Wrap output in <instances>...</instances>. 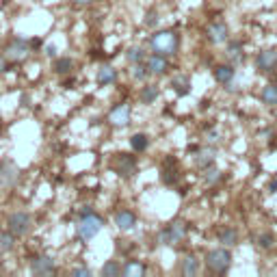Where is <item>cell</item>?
Returning a JSON list of instances; mask_svg holds the SVG:
<instances>
[{
	"label": "cell",
	"instance_id": "1",
	"mask_svg": "<svg viewBox=\"0 0 277 277\" xmlns=\"http://www.w3.org/2000/svg\"><path fill=\"white\" fill-rule=\"evenodd\" d=\"M178 45H180V37L173 31H158L150 37V48L156 54H163V57H171V54H175Z\"/></svg>",
	"mask_w": 277,
	"mask_h": 277
},
{
	"label": "cell",
	"instance_id": "2",
	"mask_svg": "<svg viewBox=\"0 0 277 277\" xmlns=\"http://www.w3.org/2000/svg\"><path fill=\"white\" fill-rule=\"evenodd\" d=\"M206 266L208 271L212 273H225L229 266H232V251L227 247H219V249H212L206 256Z\"/></svg>",
	"mask_w": 277,
	"mask_h": 277
},
{
	"label": "cell",
	"instance_id": "3",
	"mask_svg": "<svg viewBox=\"0 0 277 277\" xmlns=\"http://www.w3.org/2000/svg\"><path fill=\"white\" fill-rule=\"evenodd\" d=\"M104 221L100 219L98 215H94V212H87V215H82L80 221H78V238L80 241H91V238H96L100 234V229H102Z\"/></svg>",
	"mask_w": 277,
	"mask_h": 277
},
{
	"label": "cell",
	"instance_id": "4",
	"mask_svg": "<svg viewBox=\"0 0 277 277\" xmlns=\"http://www.w3.org/2000/svg\"><path fill=\"white\" fill-rule=\"evenodd\" d=\"M187 232H189V227H187V223L184 221H171V223L167 225V227H163L160 232H158V241L163 243V245H173V243H180L184 236H187Z\"/></svg>",
	"mask_w": 277,
	"mask_h": 277
},
{
	"label": "cell",
	"instance_id": "5",
	"mask_svg": "<svg viewBox=\"0 0 277 277\" xmlns=\"http://www.w3.org/2000/svg\"><path fill=\"white\" fill-rule=\"evenodd\" d=\"M29 54H31V43L26 39H22V37H15V39L7 45L5 59L9 63H22V61H26Z\"/></svg>",
	"mask_w": 277,
	"mask_h": 277
},
{
	"label": "cell",
	"instance_id": "6",
	"mask_svg": "<svg viewBox=\"0 0 277 277\" xmlns=\"http://www.w3.org/2000/svg\"><path fill=\"white\" fill-rule=\"evenodd\" d=\"M9 225V232H13L15 236H26L31 232V225H33V219L29 212H13L7 221Z\"/></svg>",
	"mask_w": 277,
	"mask_h": 277
},
{
	"label": "cell",
	"instance_id": "7",
	"mask_svg": "<svg viewBox=\"0 0 277 277\" xmlns=\"http://www.w3.org/2000/svg\"><path fill=\"white\" fill-rule=\"evenodd\" d=\"M20 180V169L13 160H0V184L3 187H15Z\"/></svg>",
	"mask_w": 277,
	"mask_h": 277
},
{
	"label": "cell",
	"instance_id": "8",
	"mask_svg": "<svg viewBox=\"0 0 277 277\" xmlns=\"http://www.w3.org/2000/svg\"><path fill=\"white\" fill-rule=\"evenodd\" d=\"M113 167L119 175H124V178H130V175L136 173V160L134 156L130 154H117L115 160H113Z\"/></svg>",
	"mask_w": 277,
	"mask_h": 277
},
{
	"label": "cell",
	"instance_id": "9",
	"mask_svg": "<svg viewBox=\"0 0 277 277\" xmlns=\"http://www.w3.org/2000/svg\"><path fill=\"white\" fill-rule=\"evenodd\" d=\"M130 106L128 104H117L113 110L108 113V122L113 124L115 128H124V126H128L130 124Z\"/></svg>",
	"mask_w": 277,
	"mask_h": 277
},
{
	"label": "cell",
	"instance_id": "10",
	"mask_svg": "<svg viewBox=\"0 0 277 277\" xmlns=\"http://www.w3.org/2000/svg\"><path fill=\"white\" fill-rule=\"evenodd\" d=\"M145 67H147V72L150 74H156V76H163L165 72L169 70V63H167V59L163 57V54H150V57H145Z\"/></svg>",
	"mask_w": 277,
	"mask_h": 277
},
{
	"label": "cell",
	"instance_id": "11",
	"mask_svg": "<svg viewBox=\"0 0 277 277\" xmlns=\"http://www.w3.org/2000/svg\"><path fill=\"white\" fill-rule=\"evenodd\" d=\"M206 35H208V39L212 43H223V41H227V37H229V29H227L225 22H212L206 29Z\"/></svg>",
	"mask_w": 277,
	"mask_h": 277
},
{
	"label": "cell",
	"instance_id": "12",
	"mask_svg": "<svg viewBox=\"0 0 277 277\" xmlns=\"http://www.w3.org/2000/svg\"><path fill=\"white\" fill-rule=\"evenodd\" d=\"M31 271L35 275H52L54 273V260L50 256H37L31 260Z\"/></svg>",
	"mask_w": 277,
	"mask_h": 277
},
{
	"label": "cell",
	"instance_id": "13",
	"mask_svg": "<svg viewBox=\"0 0 277 277\" xmlns=\"http://www.w3.org/2000/svg\"><path fill=\"white\" fill-rule=\"evenodd\" d=\"M256 65L260 72H271L277 67V50H264L258 54L256 59Z\"/></svg>",
	"mask_w": 277,
	"mask_h": 277
},
{
	"label": "cell",
	"instance_id": "14",
	"mask_svg": "<svg viewBox=\"0 0 277 277\" xmlns=\"http://www.w3.org/2000/svg\"><path fill=\"white\" fill-rule=\"evenodd\" d=\"M115 225L122 229V232H130V229L136 225V215L132 210H119L115 215Z\"/></svg>",
	"mask_w": 277,
	"mask_h": 277
},
{
	"label": "cell",
	"instance_id": "15",
	"mask_svg": "<svg viewBox=\"0 0 277 277\" xmlns=\"http://www.w3.org/2000/svg\"><path fill=\"white\" fill-rule=\"evenodd\" d=\"M115 80H117V70L113 65H102L98 70V85L106 87V85H113Z\"/></svg>",
	"mask_w": 277,
	"mask_h": 277
},
{
	"label": "cell",
	"instance_id": "16",
	"mask_svg": "<svg viewBox=\"0 0 277 277\" xmlns=\"http://www.w3.org/2000/svg\"><path fill=\"white\" fill-rule=\"evenodd\" d=\"M122 275L124 277H143L145 275V264H141L138 260H128L122 266Z\"/></svg>",
	"mask_w": 277,
	"mask_h": 277
},
{
	"label": "cell",
	"instance_id": "17",
	"mask_svg": "<svg viewBox=\"0 0 277 277\" xmlns=\"http://www.w3.org/2000/svg\"><path fill=\"white\" fill-rule=\"evenodd\" d=\"M180 273L184 275V277H193V275H197L199 273V260L195 256H187L182 260V264H180Z\"/></svg>",
	"mask_w": 277,
	"mask_h": 277
},
{
	"label": "cell",
	"instance_id": "18",
	"mask_svg": "<svg viewBox=\"0 0 277 277\" xmlns=\"http://www.w3.org/2000/svg\"><path fill=\"white\" fill-rule=\"evenodd\" d=\"M215 78L221 85H229L234 80V67L232 65H217L215 67Z\"/></svg>",
	"mask_w": 277,
	"mask_h": 277
},
{
	"label": "cell",
	"instance_id": "19",
	"mask_svg": "<svg viewBox=\"0 0 277 277\" xmlns=\"http://www.w3.org/2000/svg\"><path fill=\"white\" fill-rule=\"evenodd\" d=\"M130 145H132L134 152L141 154V152L147 150V145H150V138H147V134H143V132H136V134L130 136Z\"/></svg>",
	"mask_w": 277,
	"mask_h": 277
},
{
	"label": "cell",
	"instance_id": "20",
	"mask_svg": "<svg viewBox=\"0 0 277 277\" xmlns=\"http://www.w3.org/2000/svg\"><path fill=\"white\" fill-rule=\"evenodd\" d=\"M225 57L227 61H232V63H238V61H243V45L241 43H229L227 48H225Z\"/></svg>",
	"mask_w": 277,
	"mask_h": 277
},
{
	"label": "cell",
	"instance_id": "21",
	"mask_svg": "<svg viewBox=\"0 0 277 277\" xmlns=\"http://www.w3.org/2000/svg\"><path fill=\"white\" fill-rule=\"evenodd\" d=\"M260 98H262V102H264V104L277 106V87H275V85H266V87L262 89Z\"/></svg>",
	"mask_w": 277,
	"mask_h": 277
},
{
	"label": "cell",
	"instance_id": "22",
	"mask_svg": "<svg viewBox=\"0 0 277 277\" xmlns=\"http://www.w3.org/2000/svg\"><path fill=\"white\" fill-rule=\"evenodd\" d=\"M100 273H102L104 277H119V275H122V264H119L117 260H108L102 266V271H100Z\"/></svg>",
	"mask_w": 277,
	"mask_h": 277
},
{
	"label": "cell",
	"instance_id": "23",
	"mask_svg": "<svg viewBox=\"0 0 277 277\" xmlns=\"http://www.w3.org/2000/svg\"><path fill=\"white\" fill-rule=\"evenodd\" d=\"M219 241L223 243L225 247H232V245H236V243H238V234H236V229H232V227H225L223 232L219 234Z\"/></svg>",
	"mask_w": 277,
	"mask_h": 277
},
{
	"label": "cell",
	"instance_id": "24",
	"mask_svg": "<svg viewBox=\"0 0 277 277\" xmlns=\"http://www.w3.org/2000/svg\"><path fill=\"white\" fill-rule=\"evenodd\" d=\"M156 98H158V89H156L154 85H145V87L141 89V102H143V104L156 102Z\"/></svg>",
	"mask_w": 277,
	"mask_h": 277
},
{
	"label": "cell",
	"instance_id": "25",
	"mask_svg": "<svg viewBox=\"0 0 277 277\" xmlns=\"http://www.w3.org/2000/svg\"><path fill=\"white\" fill-rule=\"evenodd\" d=\"M126 59L132 63H143L145 61V52H143V48H136V45H132V48H128V52H126Z\"/></svg>",
	"mask_w": 277,
	"mask_h": 277
},
{
	"label": "cell",
	"instance_id": "26",
	"mask_svg": "<svg viewBox=\"0 0 277 277\" xmlns=\"http://www.w3.org/2000/svg\"><path fill=\"white\" fill-rule=\"evenodd\" d=\"M195 160H197L199 167H204V169H206L208 165H212V160H215V150H201Z\"/></svg>",
	"mask_w": 277,
	"mask_h": 277
},
{
	"label": "cell",
	"instance_id": "27",
	"mask_svg": "<svg viewBox=\"0 0 277 277\" xmlns=\"http://www.w3.org/2000/svg\"><path fill=\"white\" fill-rule=\"evenodd\" d=\"M72 67H74V61L70 57L57 59V63H54V72H57V74H67Z\"/></svg>",
	"mask_w": 277,
	"mask_h": 277
},
{
	"label": "cell",
	"instance_id": "28",
	"mask_svg": "<svg viewBox=\"0 0 277 277\" xmlns=\"http://www.w3.org/2000/svg\"><path fill=\"white\" fill-rule=\"evenodd\" d=\"M13 245H15V234H13V232L0 234V249H3V251H9V249H13Z\"/></svg>",
	"mask_w": 277,
	"mask_h": 277
},
{
	"label": "cell",
	"instance_id": "29",
	"mask_svg": "<svg viewBox=\"0 0 277 277\" xmlns=\"http://www.w3.org/2000/svg\"><path fill=\"white\" fill-rule=\"evenodd\" d=\"M171 87L178 91L180 96H187V94H189V80H187V78H173Z\"/></svg>",
	"mask_w": 277,
	"mask_h": 277
},
{
	"label": "cell",
	"instance_id": "30",
	"mask_svg": "<svg viewBox=\"0 0 277 277\" xmlns=\"http://www.w3.org/2000/svg\"><path fill=\"white\" fill-rule=\"evenodd\" d=\"M204 171H206L204 178H206V182H208V184H217V182L221 180V171H219L217 167H206Z\"/></svg>",
	"mask_w": 277,
	"mask_h": 277
},
{
	"label": "cell",
	"instance_id": "31",
	"mask_svg": "<svg viewBox=\"0 0 277 277\" xmlns=\"http://www.w3.org/2000/svg\"><path fill=\"white\" fill-rule=\"evenodd\" d=\"M147 67H145V63H134V67H132V76L136 78V80H143L145 76H147Z\"/></svg>",
	"mask_w": 277,
	"mask_h": 277
},
{
	"label": "cell",
	"instance_id": "32",
	"mask_svg": "<svg viewBox=\"0 0 277 277\" xmlns=\"http://www.w3.org/2000/svg\"><path fill=\"white\" fill-rule=\"evenodd\" d=\"M258 245L264 247V249H271L273 247V236L271 234H262L260 238H258Z\"/></svg>",
	"mask_w": 277,
	"mask_h": 277
},
{
	"label": "cell",
	"instance_id": "33",
	"mask_svg": "<svg viewBox=\"0 0 277 277\" xmlns=\"http://www.w3.org/2000/svg\"><path fill=\"white\" fill-rule=\"evenodd\" d=\"M145 24H147V26H154V24H158V13H154V11H150V13H147V20H145Z\"/></svg>",
	"mask_w": 277,
	"mask_h": 277
},
{
	"label": "cell",
	"instance_id": "34",
	"mask_svg": "<svg viewBox=\"0 0 277 277\" xmlns=\"http://www.w3.org/2000/svg\"><path fill=\"white\" fill-rule=\"evenodd\" d=\"M74 275H91V271L87 269V266H78V269H74Z\"/></svg>",
	"mask_w": 277,
	"mask_h": 277
},
{
	"label": "cell",
	"instance_id": "35",
	"mask_svg": "<svg viewBox=\"0 0 277 277\" xmlns=\"http://www.w3.org/2000/svg\"><path fill=\"white\" fill-rule=\"evenodd\" d=\"M45 52H48V57H54V54H57V48H54V45H48Z\"/></svg>",
	"mask_w": 277,
	"mask_h": 277
},
{
	"label": "cell",
	"instance_id": "36",
	"mask_svg": "<svg viewBox=\"0 0 277 277\" xmlns=\"http://www.w3.org/2000/svg\"><path fill=\"white\" fill-rule=\"evenodd\" d=\"M7 70V59H0V74Z\"/></svg>",
	"mask_w": 277,
	"mask_h": 277
},
{
	"label": "cell",
	"instance_id": "37",
	"mask_svg": "<svg viewBox=\"0 0 277 277\" xmlns=\"http://www.w3.org/2000/svg\"><path fill=\"white\" fill-rule=\"evenodd\" d=\"M78 5H89V3H94V0H76Z\"/></svg>",
	"mask_w": 277,
	"mask_h": 277
},
{
	"label": "cell",
	"instance_id": "38",
	"mask_svg": "<svg viewBox=\"0 0 277 277\" xmlns=\"http://www.w3.org/2000/svg\"><path fill=\"white\" fill-rule=\"evenodd\" d=\"M275 122H277V108H275Z\"/></svg>",
	"mask_w": 277,
	"mask_h": 277
}]
</instances>
